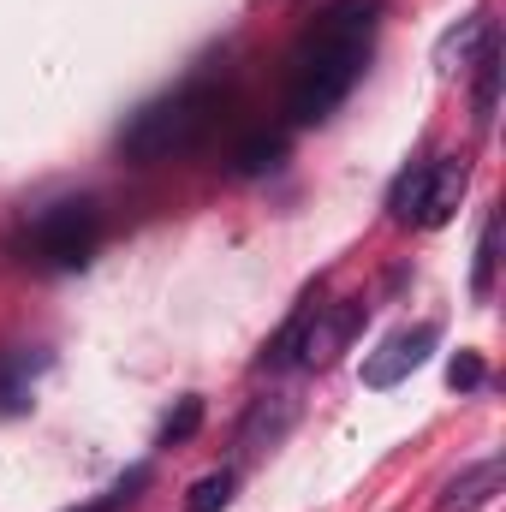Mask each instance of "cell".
<instances>
[{
    "label": "cell",
    "mask_w": 506,
    "mask_h": 512,
    "mask_svg": "<svg viewBox=\"0 0 506 512\" xmlns=\"http://www.w3.org/2000/svg\"><path fill=\"white\" fill-rule=\"evenodd\" d=\"M381 30V0H328L304 42L292 48V78H286V120L292 126H316L328 120L352 84L364 78V60L376 48Z\"/></svg>",
    "instance_id": "1"
},
{
    "label": "cell",
    "mask_w": 506,
    "mask_h": 512,
    "mask_svg": "<svg viewBox=\"0 0 506 512\" xmlns=\"http://www.w3.org/2000/svg\"><path fill=\"white\" fill-rule=\"evenodd\" d=\"M221 108H227V84H215V78L179 84L173 96L149 102V108L120 131V161H126V167H155V161L191 155L209 131L221 126Z\"/></svg>",
    "instance_id": "2"
},
{
    "label": "cell",
    "mask_w": 506,
    "mask_h": 512,
    "mask_svg": "<svg viewBox=\"0 0 506 512\" xmlns=\"http://www.w3.org/2000/svg\"><path fill=\"white\" fill-rule=\"evenodd\" d=\"M96 239H102V215H96V203H90V197H60V203H48V209L24 227L18 256H24L30 268L72 274V268H84V262L96 256Z\"/></svg>",
    "instance_id": "3"
},
{
    "label": "cell",
    "mask_w": 506,
    "mask_h": 512,
    "mask_svg": "<svg viewBox=\"0 0 506 512\" xmlns=\"http://www.w3.org/2000/svg\"><path fill=\"white\" fill-rule=\"evenodd\" d=\"M465 185H471V167L459 155H435V161H417L399 173L387 209L399 227H447L465 203Z\"/></svg>",
    "instance_id": "4"
},
{
    "label": "cell",
    "mask_w": 506,
    "mask_h": 512,
    "mask_svg": "<svg viewBox=\"0 0 506 512\" xmlns=\"http://www.w3.org/2000/svg\"><path fill=\"white\" fill-rule=\"evenodd\" d=\"M435 346H441V328H435V322H417V328L387 334L376 352L364 358V387H370V393L399 387L411 370H423V364H429V352H435Z\"/></svg>",
    "instance_id": "5"
},
{
    "label": "cell",
    "mask_w": 506,
    "mask_h": 512,
    "mask_svg": "<svg viewBox=\"0 0 506 512\" xmlns=\"http://www.w3.org/2000/svg\"><path fill=\"white\" fill-rule=\"evenodd\" d=\"M364 316H370V304L364 298H346V304H322L316 310V322H310V334H304V352H298V364H310V370H328L346 346H352V334L364 328Z\"/></svg>",
    "instance_id": "6"
},
{
    "label": "cell",
    "mask_w": 506,
    "mask_h": 512,
    "mask_svg": "<svg viewBox=\"0 0 506 512\" xmlns=\"http://www.w3.org/2000/svg\"><path fill=\"white\" fill-rule=\"evenodd\" d=\"M501 84H506V48H501V30H489L477 60H471V114H477V131H489L501 120Z\"/></svg>",
    "instance_id": "7"
},
{
    "label": "cell",
    "mask_w": 506,
    "mask_h": 512,
    "mask_svg": "<svg viewBox=\"0 0 506 512\" xmlns=\"http://www.w3.org/2000/svg\"><path fill=\"white\" fill-rule=\"evenodd\" d=\"M501 495V459H477L459 477H447V489L435 495V512H483Z\"/></svg>",
    "instance_id": "8"
},
{
    "label": "cell",
    "mask_w": 506,
    "mask_h": 512,
    "mask_svg": "<svg viewBox=\"0 0 506 512\" xmlns=\"http://www.w3.org/2000/svg\"><path fill=\"white\" fill-rule=\"evenodd\" d=\"M42 370H48V352H24V346H6V352H0V417L30 411Z\"/></svg>",
    "instance_id": "9"
},
{
    "label": "cell",
    "mask_w": 506,
    "mask_h": 512,
    "mask_svg": "<svg viewBox=\"0 0 506 512\" xmlns=\"http://www.w3.org/2000/svg\"><path fill=\"white\" fill-rule=\"evenodd\" d=\"M292 423H298V399H286V393L256 399L251 411H245V423H239V453H268Z\"/></svg>",
    "instance_id": "10"
},
{
    "label": "cell",
    "mask_w": 506,
    "mask_h": 512,
    "mask_svg": "<svg viewBox=\"0 0 506 512\" xmlns=\"http://www.w3.org/2000/svg\"><path fill=\"white\" fill-rule=\"evenodd\" d=\"M489 30H495V18H489V12H471V18H459V24H453L441 42H435V66H441V72H459V66H471Z\"/></svg>",
    "instance_id": "11"
},
{
    "label": "cell",
    "mask_w": 506,
    "mask_h": 512,
    "mask_svg": "<svg viewBox=\"0 0 506 512\" xmlns=\"http://www.w3.org/2000/svg\"><path fill=\"white\" fill-rule=\"evenodd\" d=\"M316 310H322V304H316V292H310V298H304V304L286 316V328H280V334L262 346V358H256V364H262V370H286V364H298V352H304V334H310Z\"/></svg>",
    "instance_id": "12"
},
{
    "label": "cell",
    "mask_w": 506,
    "mask_h": 512,
    "mask_svg": "<svg viewBox=\"0 0 506 512\" xmlns=\"http://www.w3.org/2000/svg\"><path fill=\"white\" fill-rule=\"evenodd\" d=\"M280 155H286V137H280V131H251V137L233 149V173H239V179H262V173L280 167Z\"/></svg>",
    "instance_id": "13"
},
{
    "label": "cell",
    "mask_w": 506,
    "mask_h": 512,
    "mask_svg": "<svg viewBox=\"0 0 506 512\" xmlns=\"http://www.w3.org/2000/svg\"><path fill=\"white\" fill-rule=\"evenodd\" d=\"M495 268H501V215H489L483 233H477V268H471V292L477 298L495 292Z\"/></svg>",
    "instance_id": "14"
},
{
    "label": "cell",
    "mask_w": 506,
    "mask_h": 512,
    "mask_svg": "<svg viewBox=\"0 0 506 512\" xmlns=\"http://www.w3.org/2000/svg\"><path fill=\"white\" fill-rule=\"evenodd\" d=\"M203 411H209V405H203V393H185V399H179V405L167 411V423H161L155 447H185V441H191V435L203 429Z\"/></svg>",
    "instance_id": "15"
},
{
    "label": "cell",
    "mask_w": 506,
    "mask_h": 512,
    "mask_svg": "<svg viewBox=\"0 0 506 512\" xmlns=\"http://www.w3.org/2000/svg\"><path fill=\"white\" fill-rule=\"evenodd\" d=\"M233 489H239L233 471H209V477H197V483L185 489V512H221L233 501Z\"/></svg>",
    "instance_id": "16"
},
{
    "label": "cell",
    "mask_w": 506,
    "mask_h": 512,
    "mask_svg": "<svg viewBox=\"0 0 506 512\" xmlns=\"http://www.w3.org/2000/svg\"><path fill=\"white\" fill-rule=\"evenodd\" d=\"M137 489H149V465H131L126 477L108 489V495H96L90 507H72V512H126L131 501H137Z\"/></svg>",
    "instance_id": "17"
},
{
    "label": "cell",
    "mask_w": 506,
    "mask_h": 512,
    "mask_svg": "<svg viewBox=\"0 0 506 512\" xmlns=\"http://www.w3.org/2000/svg\"><path fill=\"white\" fill-rule=\"evenodd\" d=\"M447 382L459 387V393H477V387L489 382V364H483V352H459V358L447 364Z\"/></svg>",
    "instance_id": "18"
}]
</instances>
